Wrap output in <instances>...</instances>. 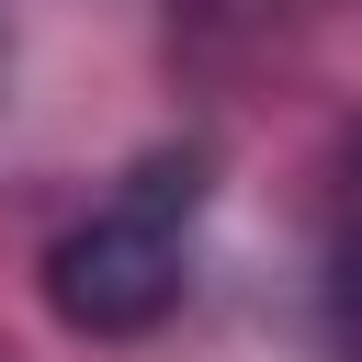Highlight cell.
Segmentation results:
<instances>
[{
    "instance_id": "cell-1",
    "label": "cell",
    "mask_w": 362,
    "mask_h": 362,
    "mask_svg": "<svg viewBox=\"0 0 362 362\" xmlns=\"http://www.w3.org/2000/svg\"><path fill=\"white\" fill-rule=\"evenodd\" d=\"M170 204H192V170H147L124 204H102L90 226H68L45 249V305L79 328V339H136L181 305V226Z\"/></svg>"
}]
</instances>
